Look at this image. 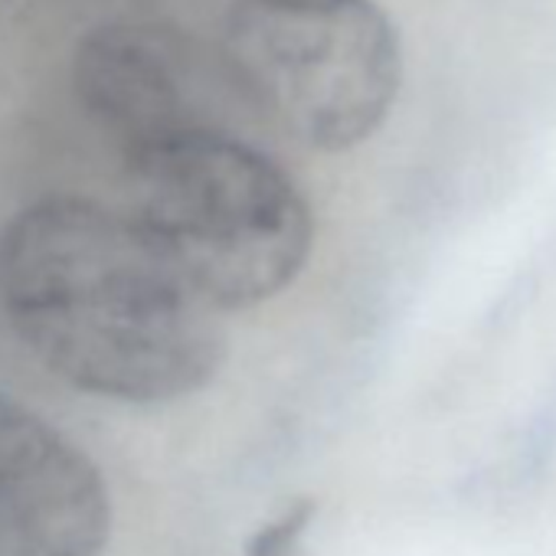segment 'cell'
I'll use <instances>...</instances> for the list:
<instances>
[{
	"mask_svg": "<svg viewBox=\"0 0 556 556\" xmlns=\"http://www.w3.org/2000/svg\"><path fill=\"white\" fill-rule=\"evenodd\" d=\"M0 308L53 377L99 400H184L226 357L223 315L128 210L89 197H43L8 223Z\"/></svg>",
	"mask_w": 556,
	"mask_h": 556,
	"instance_id": "6da1fadb",
	"label": "cell"
},
{
	"mask_svg": "<svg viewBox=\"0 0 556 556\" xmlns=\"http://www.w3.org/2000/svg\"><path fill=\"white\" fill-rule=\"evenodd\" d=\"M131 219L219 315L282 295L315 245L292 174L219 125L187 128L125 157Z\"/></svg>",
	"mask_w": 556,
	"mask_h": 556,
	"instance_id": "7a4b0ae2",
	"label": "cell"
},
{
	"mask_svg": "<svg viewBox=\"0 0 556 556\" xmlns=\"http://www.w3.org/2000/svg\"><path fill=\"white\" fill-rule=\"evenodd\" d=\"M223 73L282 135L341 154L387 122L403 50L377 0H236Z\"/></svg>",
	"mask_w": 556,
	"mask_h": 556,
	"instance_id": "3957f363",
	"label": "cell"
},
{
	"mask_svg": "<svg viewBox=\"0 0 556 556\" xmlns=\"http://www.w3.org/2000/svg\"><path fill=\"white\" fill-rule=\"evenodd\" d=\"M112 497L63 429L0 393V556H102Z\"/></svg>",
	"mask_w": 556,
	"mask_h": 556,
	"instance_id": "277c9868",
	"label": "cell"
},
{
	"mask_svg": "<svg viewBox=\"0 0 556 556\" xmlns=\"http://www.w3.org/2000/svg\"><path fill=\"white\" fill-rule=\"evenodd\" d=\"M73 89L122 157L187 128L216 125L200 102V56L167 24L112 21L89 30L73 53Z\"/></svg>",
	"mask_w": 556,
	"mask_h": 556,
	"instance_id": "5b68a950",
	"label": "cell"
},
{
	"mask_svg": "<svg viewBox=\"0 0 556 556\" xmlns=\"http://www.w3.org/2000/svg\"><path fill=\"white\" fill-rule=\"evenodd\" d=\"M315 517V504L312 501H295L292 507H286L275 520L262 523L252 540L245 543V556H295V549L302 546L308 527Z\"/></svg>",
	"mask_w": 556,
	"mask_h": 556,
	"instance_id": "8992f818",
	"label": "cell"
}]
</instances>
